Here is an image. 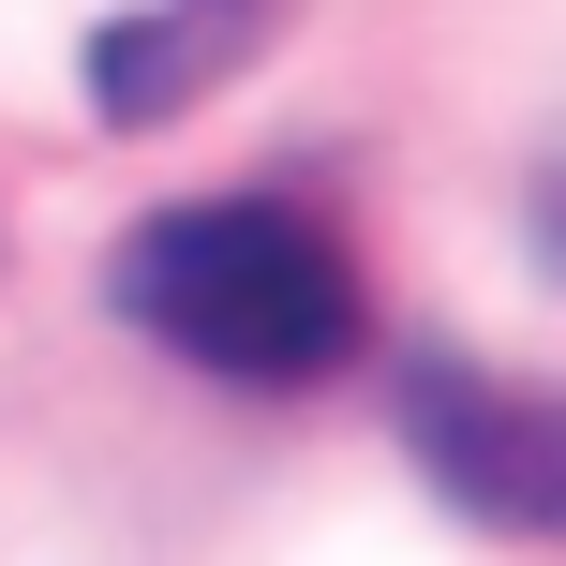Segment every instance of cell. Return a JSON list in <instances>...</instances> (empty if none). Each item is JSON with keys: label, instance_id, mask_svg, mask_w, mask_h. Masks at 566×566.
<instances>
[{"label": "cell", "instance_id": "7a4b0ae2", "mask_svg": "<svg viewBox=\"0 0 566 566\" xmlns=\"http://www.w3.org/2000/svg\"><path fill=\"white\" fill-rule=\"evenodd\" d=\"M388 418H402L418 478L448 492L462 522L566 552V388H507V373H478V358H448V343H418V358L388 373Z\"/></svg>", "mask_w": 566, "mask_h": 566}, {"label": "cell", "instance_id": "277c9868", "mask_svg": "<svg viewBox=\"0 0 566 566\" xmlns=\"http://www.w3.org/2000/svg\"><path fill=\"white\" fill-rule=\"evenodd\" d=\"M537 239H552V283H566V165L537 179Z\"/></svg>", "mask_w": 566, "mask_h": 566}, {"label": "cell", "instance_id": "3957f363", "mask_svg": "<svg viewBox=\"0 0 566 566\" xmlns=\"http://www.w3.org/2000/svg\"><path fill=\"white\" fill-rule=\"evenodd\" d=\"M283 0H135V15L90 30V105L119 119V135H165V119H195L209 90H239L269 60Z\"/></svg>", "mask_w": 566, "mask_h": 566}, {"label": "cell", "instance_id": "6da1fadb", "mask_svg": "<svg viewBox=\"0 0 566 566\" xmlns=\"http://www.w3.org/2000/svg\"><path fill=\"white\" fill-rule=\"evenodd\" d=\"M105 298L209 388H328L358 358V269L298 195H195V209L119 224Z\"/></svg>", "mask_w": 566, "mask_h": 566}]
</instances>
